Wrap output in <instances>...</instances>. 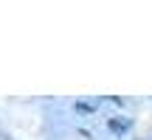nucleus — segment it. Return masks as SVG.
<instances>
[{
    "label": "nucleus",
    "mask_w": 152,
    "mask_h": 140,
    "mask_svg": "<svg viewBox=\"0 0 152 140\" xmlns=\"http://www.w3.org/2000/svg\"><path fill=\"white\" fill-rule=\"evenodd\" d=\"M110 129H113V132H127V129H130V121H118V118H110Z\"/></svg>",
    "instance_id": "1"
}]
</instances>
